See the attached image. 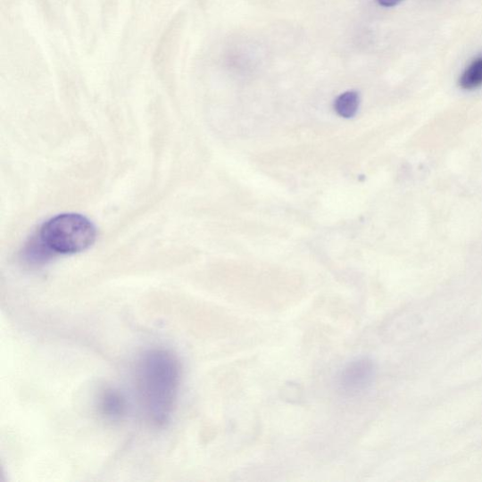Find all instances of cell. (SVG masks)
I'll return each mask as SVG.
<instances>
[{
    "mask_svg": "<svg viewBox=\"0 0 482 482\" xmlns=\"http://www.w3.org/2000/svg\"><path fill=\"white\" fill-rule=\"evenodd\" d=\"M137 384L149 420L159 426L173 416L180 386V366L166 350L145 353L137 363Z\"/></svg>",
    "mask_w": 482,
    "mask_h": 482,
    "instance_id": "1",
    "label": "cell"
},
{
    "mask_svg": "<svg viewBox=\"0 0 482 482\" xmlns=\"http://www.w3.org/2000/svg\"><path fill=\"white\" fill-rule=\"evenodd\" d=\"M97 237L94 223L75 213L51 218L38 233V250L44 257L50 253H77L89 249Z\"/></svg>",
    "mask_w": 482,
    "mask_h": 482,
    "instance_id": "2",
    "label": "cell"
},
{
    "mask_svg": "<svg viewBox=\"0 0 482 482\" xmlns=\"http://www.w3.org/2000/svg\"><path fill=\"white\" fill-rule=\"evenodd\" d=\"M373 362L368 358H358L350 362L339 375L341 390L348 395L363 392L373 381Z\"/></svg>",
    "mask_w": 482,
    "mask_h": 482,
    "instance_id": "3",
    "label": "cell"
},
{
    "mask_svg": "<svg viewBox=\"0 0 482 482\" xmlns=\"http://www.w3.org/2000/svg\"><path fill=\"white\" fill-rule=\"evenodd\" d=\"M126 401L118 391L108 389L102 394L100 398V409L103 415L112 420L122 417L126 411Z\"/></svg>",
    "mask_w": 482,
    "mask_h": 482,
    "instance_id": "4",
    "label": "cell"
},
{
    "mask_svg": "<svg viewBox=\"0 0 482 482\" xmlns=\"http://www.w3.org/2000/svg\"><path fill=\"white\" fill-rule=\"evenodd\" d=\"M359 95L357 92L350 91L340 95L335 101V111L344 118H352L358 112Z\"/></svg>",
    "mask_w": 482,
    "mask_h": 482,
    "instance_id": "5",
    "label": "cell"
},
{
    "mask_svg": "<svg viewBox=\"0 0 482 482\" xmlns=\"http://www.w3.org/2000/svg\"><path fill=\"white\" fill-rule=\"evenodd\" d=\"M482 85V57L475 60L460 79L461 88L474 90Z\"/></svg>",
    "mask_w": 482,
    "mask_h": 482,
    "instance_id": "6",
    "label": "cell"
},
{
    "mask_svg": "<svg viewBox=\"0 0 482 482\" xmlns=\"http://www.w3.org/2000/svg\"><path fill=\"white\" fill-rule=\"evenodd\" d=\"M378 4L384 7H395L400 4L403 0H377Z\"/></svg>",
    "mask_w": 482,
    "mask_h": 482,
    "instance_id": "7",
    "label": "cell"
}]
</instances>
